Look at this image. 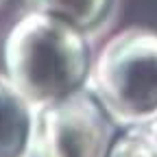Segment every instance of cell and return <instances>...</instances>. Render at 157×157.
<instances>
[{
  "instance_id": "6da1fadb",
  "label": "cell",
  "mask_w": 157,
  "mask_h": 157,
  "mask_svg": "<svg viewBox=\"0 0 157 157\" xmlns=\"http://www.w3.org/2000/svg\"><path fill=\"white\" fill-rule=\"evenodd\" d=\"M5 74L35 107L87 87V33L44 13L26 11L5 39Z\"/></svg>"
},
{
  "instance_id": "277c9868",
  "label": "cell",
  "mask_w": 157,
  "mask_h": 157,
  "mask_svg": "<svg viewBox=\"0 0 157 157\" xmlns=\"http://www.w3.org/2000/svg\"><path fill=\"white\" fill-rule=\"evenodd\" d=\"M35 105L0 74V157H22L35 131Z\"/></svg>"
},
{
  "instance_id": "8992f818",
  "label": "cell",
  "mask_w": 157,
  "mask_h": 157,
  "mask_svg": "<svg viewBox=\"0 0 157 157\" xmlns=\"http://www.w3.org/2000/svg\"><path fill=\"white\" fill-rule=\"evenodd\" d=\"M107 157H157V113L142 118L111 142Z\"/></svg>"
},
{
  "instance_id": "7a4b0ae2",
  "label": "cell",
  "mask_w": 157,
  "mask_h": 157,
  "mask_svg": "<svg viewBox=\"0 0 157 157\" xmlns=\"http://www.w3.org/2000/svg\"><path fill=\"white\" fill-rule=\"evenodd\" d=\"M87 85L127 122L157 113V31L129 26L113 33L94 57Z\"/></svg>"
},
{
  "instance_id": "3957f363",
  "label": "cell",
  "mask_w": 157,
  "mask_h": 157,
  "mask_svg": "<svg viewBox=\"0 0 157 157\" xmlns=\"http://www.w3.org/2000/svg\"><path fill=\"white\" fill-rule=\"evenodd\" d=\"M35 131L48 157H107L109 111L92 87L35 109Z\"/></svg>"
},
{
  "instance_id": "5b68a950",
  "label": "cell",
  "mask_w": 157,
  "mask_h": 157,
  "mask_svg": "<svg viewBox=\"0 0 157 157\" xmlns=\"http://www.w3.org/2000/svg\"><path fill=\"white\" fill-rule=\"evenodd\" d=\"M24 2L29 11L50 15L83 33H92L105 22L113 0H24Z\"/></svg>"
}]
</instances>
